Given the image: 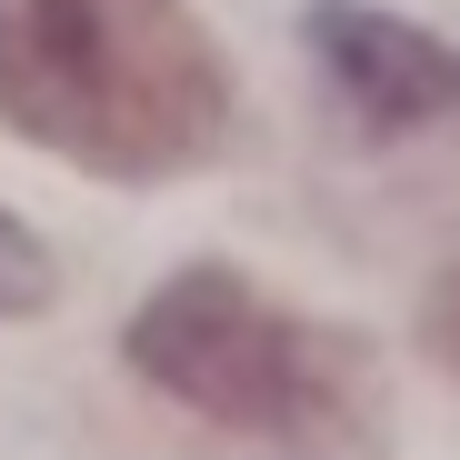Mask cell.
<instances>
[{
	"mask_svg": "<svg viewBox=\"0 0 460 460\" xmlns=\"http://www.w3.org/2000/svg\"><path fill=\"white\" fill-rule=\"evenodd\" d=\"M0 120L101 181H171L230 140V60L190 0H0Z\"/></svg>",
	"mask_w": 460,
	"mask_h": 460,
	"instance_id": "6da1fadb",
	"label": "cell"
},
{
	"mask_svg": "<svg viewBox=\"0 0 460 460\" xmlns=\"http://www.w3.org/2000/svg\"><path fill=\"white\" fill-rule=\"evenodd\" d=\"M130 370L161 401L220 420V430H261V440H331L360 411V360L341 331L280 311V300L220 261L171 270L161 290L130 311Z\"/></svg>",
	"mask_w": 460,
	"mask_h": 460,
	"instance_id": "7a4b0ae2",
	"label": "cell"
},
{
	"mask_svg": "<svg viewBox=\"0 0 460 460\" xmlns=\"http://www.w3.org/2000/svg\"><path fill=\"white\" fill-rule=\"evenodd\" d=\"M311 60L341 91V111L380 140H420V130H460V50L430 40L401 11L370 0H311Z\"/></svg>",
	"mask_w": 460,
	"mask_h": 460,
	"instance_id": "3957f363",
	"label": "cell"
},
{
	"mask_svg": "<svg viewBox=\"0 0 460 460\" xmlns=\"http://www.w3.org/2000/svg\"><path fill=\"white\" fill-rule=\"evenodd\" d=\"M50 290H60V270H50V251H40V230L0 210V321L50 311Z\"/></svg>",
	"mask_w": 460,
	"mask_h": 460,
	"instance_id": "277c9868",
	"label": "cell"
},
{
	"mask_svg": "<svg viewBox=\"0 0 460 460\" xmlns=\"http://www.w3.org/2000/svg\"><path fill=\"white\" fill-rule=\"evenodd\" d=\"M420 331H430V350H440V360L460 370V270H450V280L430 290V321H420Z\"/></svg>",
	"mask_w": 460,
	"mask_h": 460,
	"instance_id": "5b68a950",
	"label": "cell"
}]
</instances>
